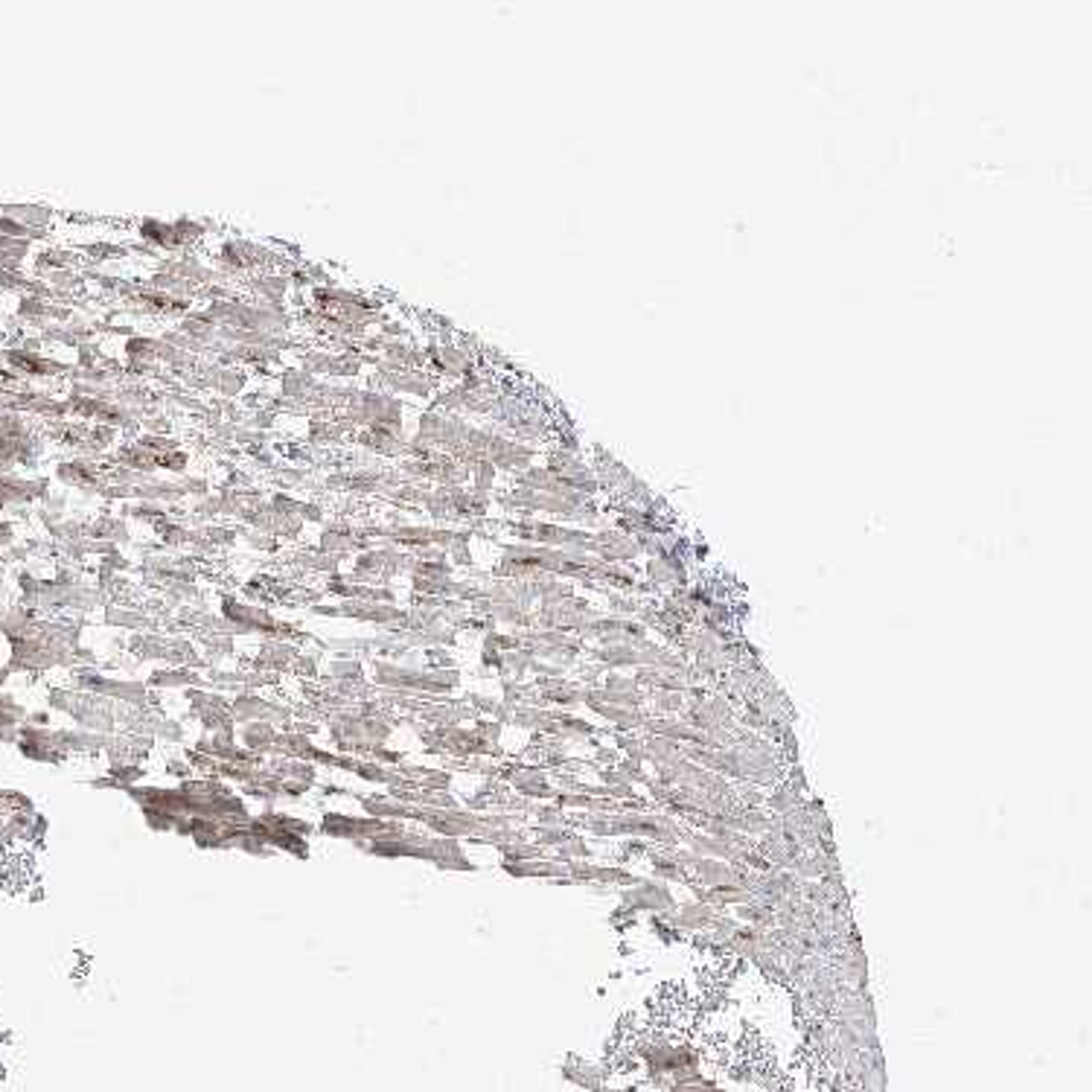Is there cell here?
<instances>
[{"mask_svg":"<svg viewBox=\"0 0 1092 1092\" xmlns=\"http://www.w3.org/2000/svg\"><path fill=\"white\" fill-rule=\"evenodd\" d=\"M315 824H318L320 836L335 839V842H349L356 848V844L367 842V839H373L376 833H382L387 822H379V819H370V815H362V813H338V810H327Z\"/></svg>","mask_w":1092,"mask_h":1092,"instance_id":"1","label":"cell"},{"mask_svg":"<svg viewBox=\"0 0 1092 1092\" xmlns=\"http://www.w3.org/2000/svg\"><path fill=\"white\" fill-rule=\"evenodd\" d=\"M277 740H280V728H274L271 722H245V726H236V743L248 755L260 757H274L277 755Z\"/></svg>","mask_w":1092,"mask_h":1092,"instance_id":"2","label":"cell"},{"mask_svg":"<svg viewBox=\"0 0 1092 1092\" xmlns=\"http://www.w3.org/2000/svg\"><path fill=\"white\" fill-rule=\"evenodd\" d=\"M256 822H260V819H256ZM265 830H269L265 844H269L274 853H283V857H291V859H309V853H312L309 836H300V833H291V830H271V827H265Z\"/></svg>","mask_w":1092,"mask_h":1092,"instance_id":"3","label":"cell"},{"mask_svg":"<svg viewBox=\"0 0 1092 1092\" xmlns=\"http://www.w3.org/2000/svg\"><path fill=\"white\" fill-rule=\"evenodd\" d=\"M160 772H163L167 778H172L175 784H181V781H187V778H193V775H196V769H193V764H189V757H187V751H184V749L181 751H178V749L167 751Z\"/></svg>","mask_w":1092,"mask_h":1092,"instance_id":"4","label":"cell"}]
</instances>
